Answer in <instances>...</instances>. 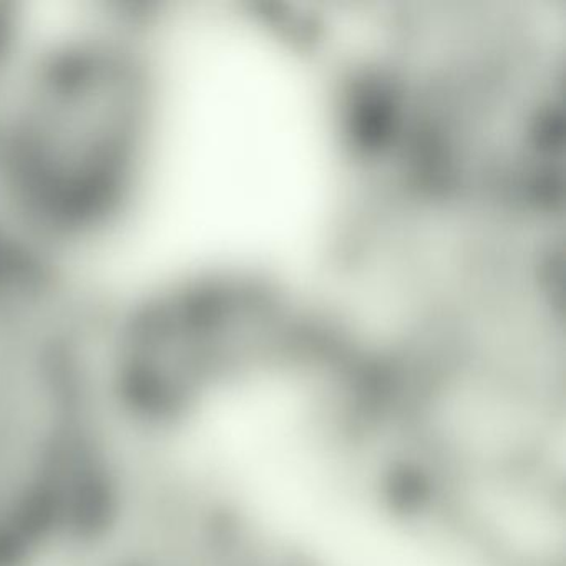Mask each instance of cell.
Here are the masks:
<instances>
[{"mask_svg": "<svg viewBox=\"0 0 566 566\" xmlns=\"http://www.w3.org/2000/svg\"><path fill=\"white\" fill-rule=\"evenodd\" d=\"M167 117L164 65L137 35L22 44L0 84V217L34 250L111 233L151 187Z\"/></svg>", "mask_w": 566, "mask_h": 566, "instance_id": "cell-1", "label": "cell"}]
</instances>
